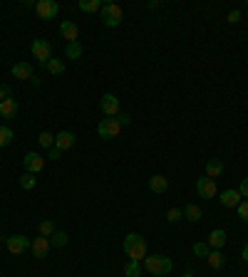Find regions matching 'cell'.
Here are the masks:
<instances>
[{
  "instance_id": "15",
  "label": "cell",
  "mask_w": 248,
  "mask_h": 277,
  "mask_svg": "<svg viewBox=\"0 0 248 277\" xmlns=\"http://www.w3.org/2000/svg\"><path fill=\"white\" fill-rule=\"evenodd\" d=\"M13 77L15 79H33V65H27V62L13 65Z\"/></svg>"
},
{
  "instance_id": "12",
  "label": "cell",
  "mask_w": 248,
  "mask_h": 277,
  "mask_svg": "<svg viewBox=\"0 0 248 277\" xmlns=\"http://www.w3.org/2000/svg\"><path fill=\"white\" fill-rule=\"evenodd\" d=\"M60 35L67 40V45L70 42H77V37H79V30H77V25L72 20H62L60 22Z\"/></svg>"
},
{
  "instance_id": "18",
  "label": "cell",
  "mask_w": 248,
  "mask_h": 277,
  "mask_svg": "<svg viewBox=\"0 0 248 277\" xmlns=\"http://www.w3.org/2000/svg\"><path fill=\"white\" fill-rule=\"evenodd\" d=\"M149 188H152L154 193H167V191H169V181H167L161 173H156V176L149 178Z\"/></svg>"
},
{
  "instance_id": "39",
  "label": "cell",
  "mask_w": 248,
  "mask_h": 277,
  "mask_svg": "<svg viewBox=\"0 0 248 277\" xmlns=\"http://www.w3.org/2000/svg\"><path fill=\"white\" fill-rule=\"evenodd\" d=\"M243 260H246V262H248V242H246V245H243Z\"/></svg>"
},
{
  "instance_id": "31",
  "label": "cell",
  "mask_w": 248,
  "mask_h": 277,
  "mask_svg": "<svg viewBox=\"0 0 248 277\" xmlns=\"http://www.w3.org/2000/svg\"><path fill=\"white\" fill-rule=\"evenodd\" d=\"M38 230H40V235H42V238H50V235L55 233V223H52V221H42L38 225Z\"/></svg>"
},
{
  "instance_id": "35",
  "label": "cell",
  "mask_w": 248,
  "mask_h": 277,
  "mask_svg": "<svg viewBox=\"0 0 248 277\" xmlns=\"http://www.w3.org/2000/svg\"><path fill=\"white\" fill-rule=\"evenodd\" d=\"M238 193H241V198H248V178H243V181H241V186H238Z\"/></svg>"
},
{
  "instance_id": "21",
  "label": "cell",
  "mask_w": 248,
  "mask_h": 277,
  "mask_svg": "<svg viewBox=\"0 0 248 277\" xmlns=\"http://www.w3.org/2000/svg\"><path fill=\"white\" fill-rule=\"evenodd\" d=\"M206 262H209L211 270H221V267H224V262H226V258H224V253H221V250H211L209 258H206Z\"/></svg>"
},
{
  "instance_id": "40",
  "label": "cell",
  "mask_w": 248,
  "mask_h": 277,
  "mask_svg": "<svg viewBox=\"0 0 248 277\" xmlns=\"http://www.w3.org/2000/svg\"><path fill=\"white\" fill-rule=\"evenodd\" d=\"M184 277H194V275H191V272H186V275H184Z\"/></svg>"
},
{
  "instance_id": "29",
  "label": "cell",
  "mask_w": 248,
  "mask_h": 277,
  "mask_svg": "<svg viewBox=\"0 0 248 277\" xmlns=\"http://www.w3.org/2000/svg\"><path fill=\"white\" fill-rule=\"evenodd\" d=\"M38 183V178H35V173H22V178H20V188H25V191H33Z\"/></svg>"
},
{
  "instance_id": "28",
  "label": "cell",
  "mask_w": 248,
  "mask_h": 277,
  "mask_svg": "<svg viewBox=\"0 0 248 277\" xmlns=\"http://www.w3.org/2000/svg\"><path fill=\"white\" fill-rule=\"evenodd\" d=\"M13 144V129L10 127H0V148Z\"/></svg>"
},
{
  "instance_id": "1",
  "label": "cell",
  "mask_w": 248,
  "mask_h": 277,
  "mask_svg": "<svg viewBox=\"0 0 248 277\" xmlns=\"http://www.w3.org/2000/svg\"><path fill=\"white\" fill-rule=\"evenodd\" d=\"M124 253L129 260H136V262H144L147 258V240L139 235V233H129L124 238Z\"/></svg>"
},
{
  "instance_id": "7",
  "label": "cell",
  "mask_w": 248,
  "mask_h": 277,
  "mask_svg": "<svg viewBox=\"0 0 248 277\" xmlns=\"http://www.w3.org/2000/svg\"><path fill=\"white\" fill-rule=\"evenodd\" d=\"M35 10H38L40 18L52 20L60 13V5L55 3V0H38V3H35Z\"/></svg>"
},
{
  "instance_id": "9",
  "label": "cell",
  "mask_w": 248,
  "mask_h": 277,
  "mask_svg": "<svg viewBox=\"0 0 248 277\" xmlns=\"http://www.w3.org/2000/svg\"><path fill=\"white\" fill-rule=\"evenodd\" d=\"M22 164H25V171H27V173H40V171L45 168V156H40V153H35V151H30V153H25Z\"/></svg>"
},
{
  "instance_id": "26",
  "label": "cell",
  "mask_w": 248,
  "mask_h": 277,
  "mask_svg": "<svg viewBox=\"0 0 248 277\" xmlns=\"http://www.w3.org/2000/svg\"><path fill=\"white\" fill-rule=\"evenodd\" d=\"M209 253H211V245L206 240L194 242V255H196V258H209Z\"/></svg>"
},
{
  "instance_id": "3",
  "label": "cell",
  "mask_w": 248,
  "mask_h": 277,
  "mask_svg": "<svg viewBox=\"0 0 248 277\" xmlns=\"http://www.w3.org/2000/svg\"><path fill=\"white\" fill-rule=\"evenodd\" d=\"M99 18L104 27H119L122 20H124V10L117 5V3H104L102 10H99Z\"/></svg>"
},
{
  "instance_id": "37",
  "label": "cell",
  "mask_w": 248,
  "mask_h": 277,
  "mask_svg": "<svg viewBox=\"0 0 248 277\" xmlns=\"http://www.w3.org/2000/svg\"><path fill=\"white\" fill-rule=\"evenodd\" d=\"M60 156H62V151H60V148H55V146L50 148V153H47V159H50V161H58Z\"/></svg>"
},
{
  "instance_id": "19",
  "label": "cell",
  "mask_w": 248,
  "mask_h": 277,
  "mask_svg": "<svg viewBox=\"0 0 248 277\" xmlns=\"http://www.w3.org/2000/svg\"><path fill=\"white\" fill-rule=\"evenodd\" d=\"M206 242L211 245V250H221V248L226 245V233H224V230H211V235Z\"/></svg>"
},
{
  "instance_id": "34",
  "label": "cell",
  "mask_w": 248,
  "mask_h": 277,
  "mask_svg": "<svg viewBox=\"0 0 248 277\" xmlns=\"http://www.w3.org/2000/svg\"><path fill=\"white\" fill-rule=\"evenodd\" d=\"M117 121H119L122 127H129V124H132V116H129V114H122V111H119V114H117Z\"/></svg>"
},
{
  "instance_id": "2",
  "label": "cell",
  "mask_w": 248,
  "mask_h": 277,
  "mask_svg": "<svg viewBox=\"0 0 248 277\" xmlns=\"http://www.w3.org/2000/svg\"><path fill=\"white\" fill-rule=\"evenodd\" d=\"M172 267H174V262H172V258H167V255H147V258H144V270L154 277L169 275Z\"/></svg>"
},
{
  "instance_id": "4",
  "label": "cell",
  "mask_w": 248,
  "mask_h": 277,
  "mask_svg": "<svg viewBox=\"0 0 248 277\" xmlns=\"http://www.w3.org/2000/svg\"><path fill=\"white\" fill-rule=\"evenodd\" d=\"M119 131H122V124L117 121V116H107V119H102L99 127H97L99 139H117Z\"/></svg>"
},
{
  "instance_id": "16",
  "label": "cell",
  "mask_w": 248,
  "mask_h": 277,
  "mask_svg": "<svg viewBox=\"0 0 248 277\" xmlns=\"http://www.w3.org/2000/svg\"><path fill=\"white\" fill-rule=\"evenodd\" d=\"M18 114V102L15 99H3L0 102V116H5V119H10V116H15Z\"/></svg>"
},
{
  "instance_id": "25",
  "label": "cell",
  "mask_w": 248,
  "mask_h": 277,
  "mask_svg": "<svg viewBox=\"0 0 248 277\" xmlns=\"http://www.w3.org/2000/svg\"><path fill=\"white\" fill-rule=\"evenodd\" d=\"M67 242H70V235H67V233H62V230L50 235V245H52V248H65Z\"/></svg>"
},
{
  "instance_id": "38",
  "label": "cell",
  "mask_w": 248,
  "mask_h": 277,
  "mask_svg": "<svg viewBox=\"0 0 248 277\" xmlns=\"http://www.w3.org/2000/svg\"><path fill=\"white\" fill-rule=\"evenodd\" d=\"M10 94H13V89H10L8 84H5V87H0V102H3V99H8Z\"/></svg>"
},
{
  "instance_id": "5",
  "label": "cell",
  "mask_w": 248,
  "mask_h": 277,
  "mask_svg": "<svg viewBox=\"0 0 248 277\" xmlns=\"http://www.w3.org/2000/svg\"><path fill=\"white\" fill-rule=\"evenodd\" d=\"M30 50H33V55L38 59L40 65L45 67L50 59H52V45L47 42V40H33V45H30Z\"/></svg>"
},
{
  "instance_id": "20",
  "label": "cell",
  "mask_w": 248,
  "mask_h": 277,
  "mask_svg": "<svg viewBox=\"0 0 248 277\" xmlns=\"http://www.w3.org/2000/svg\"><path fill=\"white\" fill-rule=\"evenodd\" d=\"M221 173H224V161H221V159H211L209 164H206V176L216 181Z\"/></svg>"
},
{
  "instance_id": "24",
  "label": "cell",
  "mask_w": 248,
  "mask_h": 277,
  "mask_svg": "<svg viewBox=\"0 0 248 277\" xmlns=\"http://www.w3.org/2000/svg\"><path fill=\"white\" fill-rule=\"evenodd\" d=\"M45 70L50 74H62L65 72V59H58V57H52L47 65H45Z\"/></svg>"
},
{
  "instance_id": "13",
  "label": "cell",
  "mask_w": 248,
  "mask_h": 277,
  "mask_svg": "<svg viewBox=\"0 0 248 277\" xmlns=\"http://www.w3.org/2000/svg\"><path fill=\"white\" fill-rule=\"evenodd\" d=\"M77 141V136L72 134V131H60L58 136H55V148H60V151H67V148H72Z\"/></svg>"
},
{
  "instance_id": "27",
  "label": "cell",
  "mask_w": 248,
  "mask_h": 277,
  "mask_svg": "<svg viewBox=\"0 0 248 277\" xmlns=\"http://www.w3.org/2000/svg\"><path fill=\"white\" fill-rule=\"evenodd\" d=\"M124 275H127V277H139V275H142V262L129 260V262H127V267H124Z\"/></svg>"
},
{
  "instance_id": "23",
  "label": "cell",
  "mask_w": 248,
  "mask_h": 277,
  "mask_svg": "<svg viewBox=\"0 0 248 277\" xmlns=\"http://www.w3.org/2000/svg\"><path fill=\"white\" fill-rule=\"evenodd\" d=\"M65 57H67V59H79V57H82V45H79V40H77V42H70V45L65 47Z\"/></svg>"
},
{
  "instance_id": "30",
  "label": "cell",
  "mask_w": 248,
  "mask_h": 277,
  "mask_svg": "<svg viewBox=\"0 0 248 277\" xmlns=\"http://www.w3.org/2000/svg\"><path fill=\"white\" fill-rule=\"evenodd\" d=\"M38 144L42 148H52V146H55V136H52L50 131H42V134L38 136Z\"/></svg>"
},
{
  "instance_id": "32",
  "label": "cell",
  "mask_w": 248,
  "mask_h": 277,
  "mask_svg": "<svg viewBox=\"0 0 248 277\" xmlns=\"http://www.w3.org/2000/svg\"><path fill=\"white\" fill-rule=\"evenodd\" d=\"M181 218H184V210H181V208H169V210H167V221L169 223H179Z\"/></svg>"
},
{
  "instance_id": "6",
  "label": "cell",
  "mask_w": 248,
  "mask_h": 277,
  "mask_svg": "<svg viewBox=\"0 0 248 277\" xmlns=\"http://www.w3.org/2000/svg\"><path fill=\"white\" fill-rule=\"evenodd\" d=\"M3 242H5V248H8V253H13V255H22L27 248H30V242L25 235H10V238H3Z\"/></svg>"
},
{
  "instance_id": "33",
  "label": "cell",
  "mask_w": 248,
  "mask_h": 277,
  "mask_svg": "<svg viewBox=\"0 0 248 277\" xmlns=\"http://www.w3.org/2000/svg\"><path fill=\"white\" fill-rule=\"evenodd\" d=\"M236 210H238V216H241V218H243V221L248 223V198H246V201H241V203L236 205Z\"/></svg>"
},
{
  "instance_id": "17",
  "label": "cell",
  "mask_w": 248,
  "mask_h": 277,
  "mask_svg": "<svg viewBox=\"0 0 248 277\" xmlns=\"http://www.w3.org/2000/svg\"><path fill=\"white\" fill-rule=\"evenodd\" d=\"M181 210H184V218H186V221H191V223H199L201 218H204V210H201V208H199L196 203L184 205Z\"/></svg>"
},
{
  "instance_id": "14",
  "label": "cell",
  "mask_w": 248,
  "mask_h": 277,
  "mask_svg": "<svg viewBox=\"0 0 248 277\" xmlns=\"http://www.w3.org/2000/svg\"><path fill=\"white\" fill-rule=\"evenodd\" d=\"M218 201H221L224 208H236V205L241 203V193H238V191H233V188H229V191H224V193H221V198H218Z\"/></svg>"
},
{
  "instance_id": "8",
  "label": "cell",
  "mask_w": 248,
  "mask_h": 277,
  "mask_svg": "<svg viewBox=\"0 0 248 277\" xmlns=\"http://www.w3.org/2000/svg\"><path fill=\"white\" fill-rule=\"evenodd\" d=\"M99 109L104 111V116H117L119 114V97L117 94H104L99 99Z\"/></svg>"
},
{
  "instance_id": "22",
  "label": "cell",
  "mask_w": 248,
  "mask_h": 277,
  "mask_svg": "<svg viewBox=\"0 0 248 277\" xmlns=\"http://www.w3.org/2000/svg\"><path fill=\"white\" fill-rule=\"evenodd\" d=\"M102 0H79L77 3V8L82 10V13H97V10H102Z\"/></svg>"
},
{
  "instance_id": "11",
  "label": "cell",
  "mask_w": 248,
  "mask_h": 277,
  "mask_svg": "<svg viewBox=\"0 0 248 277\" xmlns=\"http://www.w3.org/2000/svg\"><path fill=\"white\" fill-rule=\"evenodd\" d=\"M50 238H35V240L30 242V250H33V258H38V260H42V258H47V253H50Z\"/></svg>"
},
{
  "instance_id": "10",
  "label": "cell",
  "mask_w": 248,
  "mask_h": 277,
  "mask_svg": "<svg viewBox=\"0 0 248 277\" xmlns=\"http://www.w3.org/2000/svg\"><path fill=\"white\" fill-rule=\"evenodd\" d=\"M216 181L213 178H209V176H201L199 181H196V193L201 196V198H213L216 196Z\"/></svg>"
},
{
  "instance_id": "36",
  "label": "cell",
  "mask_w": 248,
  "mask_h": 277,
  "mask_svg": "<svg viewBox=\"0 0 248 277\" xmlns=\"http://www.w3.org/2000/svg\"><path fill=\"white\" fill-rule=\"evenodd\" d=\"M238 20H241V10H231V13H229V22H231V25H236Z\"/></svg>"
}]
</instances>
